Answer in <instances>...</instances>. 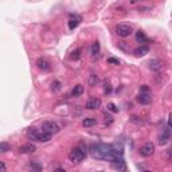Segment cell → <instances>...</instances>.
<instances>
[{"label":"cell","instance_id":"cell-1","mask_svg":"<svg viewBox=\"0 0 172 172\" xmlns=\"http://www.w3.org/2000/svg\"><path fill=\"white\" fill-rule=\"evenodd\" d=\"M89 152L93 159L97 160H106L110 163H117L122 162V151H118L113 145H106V144H93L90 145Z\"/></svg>","mask_w":172,"mask_h":172},{"label":"cell","instance_id":"cell-2","mask_svg":"<svg viewBox=\"0 0 172 172\" xmlns=\"http://www.w3.org/2000/svg\"><path fill=\"white\" fill-rule=\"evenodd\" d=\"M86 157V149L82 147H75L74 149H71V152L69 153V159L73 164H78L83 162V159Z\"/></svg>","mask_w":172,"mask_h":172},{"label":"cell","instance_id":"cell-3","mask_svg":"<svg viewBox=\"0 0 172 172\" xmlns=\"http://www.w3.org/2000/svg\"><path fill=\"white\" fill-rule=\"evenodd\" d=\"M132 26L129 24H125V23H121V24H117L116 26V34L121 38H128L130 34H132Z\"/></svg>","mask_w":172,"mask_h":172},{"label":"cell","instance_id":"cell-4","mask_svg":"<svg viewBox=\"0 0 172 172\" xmlns=\"http://www.w3.org/2000/svg\"><path fill=\"white\" fill-rule=\"evenodd\" d=\"M42 130L46 132V133L54 134V133H58V132L61 130V126L54 121H45V122H42Z\"/></svg>","mask_w":172,"mask_h":172},{"label":"cell","instance_id":"cell-5","mask_svg":"<svg viewBox=\"0 0 172 172\" xmlns=\"http://www.w3.org/2000/svg\"><path fill=\"white\" fill-rule=\"evenodd\" d=\"M153 152H155V144H153V142H145V144L140 148V155L144 157L152 156Z\"/></svg>","mask_w":172,"mask_h":172},{"label":"cell","instance_id":"cell-6","mask_svg":"<svg viewBox=\"0 0 172 172\" xmlns=\"http://www.w3.org/2000/svg\"><path fill=\"white\" fill-rule=\"evenodd\" d=\"M36 66H38V69H41L43 71H49L51 69L50 62L47 61L46 58H38V59H36Z\"/></svg>","mask_w":172,"mask_h":172},{"label":"cell","instance_id":"cell-7","mask_svg":"<svg viewBox=\"0 0 172 172\" xmlns=\"http://www.w3.org/2000/svg\"><path fill=\"white\" fill-rule=\"evenodd\" d=\"M168 141H170V124L167 125L166 130L159 136V144L160 145H166V144H168Z\"/></svg>","mask_w":172,"mask_h":172},{"label":"cell","instance_id":"cell-8","mask_svg":"<svg viewBox=\"0 0 172 172\" xmlns=\"http://www.w3.org/2000/svg\"><path fill=\"white\" fill-rule=\"evenodd\" d=\"M137 101L140 102V104H142V105L151 104V101H152L151 93H142V91H140V94L137 96Z\"/></svg>","mask_w":172,"mask_h":172},{"label":"cell","instance_id":"cell-9","mask_svg":"<svg viewBox=\"0 0 172 172\" xmlns=\"http://www.w3.org/2000/svg\"><path fill=\"white\" fill-rule=\"evenodd\" d=\"M148 51H149V47H148L147 45H141L140 47H137V49L133 50V55L137 57V58H140V57L147 55Z\"/></svg>","mask_w":172,"mask_h":172},{"label":"cell","instance_id":"cell-10","mask_svg":"<svg viewBox=\"0 0 172 172\" xmlns=\"http://www.w3.org/2000/svg\"><path fill=\"white\" fill-rule=\"evenodd\" d=\"M100 106H101L100 98H90V100L86 102V109H89V110H94V109H98Z\"/></svg>","mask_w":172,"mask_h":172},{"label":"cell","instance_id":"cell-11","mask_svg":"<svg viewBox=\"0 0 172 172\" xmlns=\"http://www.w3.org/2000/svg\"><path fill=\"white\" fill-rule=\"evenodd\" d=\"M81 20H82L81 16H78V15H71V16H70V20H69V28H70V30H74L75 27H78V26H79Z\"/></svg>","mask_w":172,"mask_h":172},{"label":"cell","instance_id":"cell-12","mask_svg":"<svg viewBox=\"0 0 172 172\" xmlns=\"http://www.w3.org/2000/svg\"><path fill=\"white\" fill-rule=\"evenodd\" d=\"M36 151V147L32 142H28V144H24V145H22V147L19 148V152L20 153H32V152H35Z\"/></svg>","mask_w":172,"mask_h":172},{"label":"cell","instance_id":"cell-13","mask_svg":"<svg viewBox=\"0 0 172 172\" xmlns=\"http://www.w3.org/2000/svg\"><path fill=\"white\" fill-rule=\"evenodd\" d=\"M39 133H41V132H38L35 128H30L27 132V137L32 141H39Z\"/></svg>","mask_w":172,"mask_h":172},{"label":"cell","instance_id":"cell-14","mask_svg":"<svg viewBox=\"0 0 172 172\" xmlns=\"http://www.w3.org/2000/svg\"><path fill=\"white\" fill-rule=\"evenodd\" d=\"M148 66H149V69H151V70L156 71V70H160V69H162L163 63H162V61H160V59H152V61H149Z\"/></svg>","mask_w":172,"mask_h":172},{"label":"cell","instance_id":"cell-15","mask_svg":"<svg viewBox=\"0 0 172 172\" xmlns=\"http://www.w3.org/2000/svg\"><path fill=\"white\" fill-rule=\"evenodd\" d=\"M136 41L140 43V45H145V43L148 42V38H147V35L144 34V31H140L138 30L136 32Z\"/></svg>","mask_w":172,"mask_h":172},{"label":"cell","instance_id":"cell-16","mask_svg":"<svg viewBox=\"0 0 172 172\" xmlns=\"http://www.w3.org/2000/svg\"><path fill=\"white\" fill-rule=\"evenodd\" d=\"M82 94H83V86L82 85H77V86L73 87L70 96L71 97H79V96H82Z\"/></svg>","mask_w":172,"mask_h":172},{"label":"cell","instance_id":"cell-17","mask_svg":"<svg viewBox=\"0 0 172 172\" xmlns=\"http://www.w3.org/2000/svg\"><path fill=\"white\" fill-rule=\"evenodd\" d=\"M100 50H101V46H100V42H93L91 43V55L93 57H97L98 54H100Z\"/></svg>","mask_w":172,"mask_h":172},{"label":"cell","instance_id":"cell-18","mask_svg":"<svg viewBox=\"0 0 172 172\" xmlns=\"http://www.w3.org/2000/svg\"><path fill=\"white\" fill-rule=\"evenodd\" d=\"M98 82H100V78H98V75L97 74H90L89 79H87V83H89V86L94 87V86L98 85Z\"/></svg>","mask_w":172,"mask_h":172},{"label":"cell","instance_id":"cell-19","mask_svg":"<svg viewBox=\"0 0 172 172\" xmlns=\"http://www.w3.org/2000/svg\"><path fill=\"white\" fill-rule=\"evenodd\" d=\"M112 167L114 168V170H118V171H124L125 170V162H117V163H112Z\"/></svg>","mask_w":172,"mask_h":172},{"label":"cell","instance_id":"cell-20","mask_svg":"<svg viewBox=\"0 0 172 172\" xmlns=\"http://www.w3.org/2000/svg\"><path fill=\"white\" fill-rule=\"evenodd\" d=\"M94 124H96V120H94L93 117H87V118H85V120L82 121V125H83V126H86V128L93 126Z\"/></svg>","mask_w":172,"mask_h":172},{"label":"cell","instance_id":"cell-21","mask_svg":"<svg viewBox=\"0 0 172 172\" xmlns=\"http://www.w3.org/2000/svg\"><path fill=\"white\" fill-rule=\"evenodd\" d=\"M81 53H82V50L78 47V49H75V50L70 54V58H71L73 61H74V59H75V61H77V59H79V57H81Z\"/></svg>","mask_w":172,"mask_h":172},{"label":"cell","instance_id":"cell-22","mask_svg":"<svg viewBox=\"0 0 172 172\" xmlns=\"http://www.w3.org/2000/svg\"><path fill=\"white\" fill-rule=\"evenodd\" d=\"M51 89H53L54 91H58V90H61V82L59 81H54L53 83H51Z\"/></svg>","mask_w":172,"mask_h":172},{"label":"cell","instance_id":"cell-23","mask_svg":"<svg viewBox=\"0 0 172 172\" xmlns=\"http://www.w3.org/2000/svg\"><path fill=\"white\" fill-rule=\"evenodd\" d=\"M10 151V145L7 142H0V152H8Z\"/></svg>","mask_w":172,"mask_h":172},{"label":"cell","instance_id":"cell-24","mask_svg":"<svg viewBox=\"0 0 172 172\" xmlns=\"http://www.w3.org/2000/svg\"><path fill=\"white\" fill-rule=\"evenodd\" d=\"M108 110H110L113 113H117V112H118V108H117L114 104H112V102H110V104H108Z\"/></svg>","mask_w":172,"mask_h":172},{"label":"cell","instance_id":"cell-25","mask_svg":"<svg viewBox=\"0 0 172 172\" xmlns=\"http://www.w3.org/2000/svg\"><path fill=\"white\" fill-rule=\"evenodd\" d=\"M30 168H32V170H35V171H42V166L38 164V163H31Z\"/></svg>","mask_w":172,"mask_h":172},{"label":"cell","instance_id":"cell-26","mask_svg":"<svg viewBox=\"0 0 172 172\" xmlns=\"http://www.w3.org/2000/svg\"><path fill=\"white\" fill-rule=\"evenodd\" d=\"M108 63H110V65H120V61L117 59V58L110 57V58H108Z\"/></svg>","mask_w":172,"mask_h":172},{"label":"cell","instance_id":"cell-27","mask_svg":"<svg viewBox=\"0 0 172 172\" xmlns=\"http://www.w3.org/2000/svg\"><path fill=\"white\" fill-rule=\"evenodd\" d=\"M105 122L106 124H112L113 122V117L110 114H108V113H105Z\"/></svg>","mask_w":172,"mask_h":172},{"label":"cell","instance_id":"cell-28","mask_svg":"<svg viewBox=\"0 0 172 172\" xmlns=\"http://www.w3.org/2000/svg\"><path fill=\"white\" fill-rule=\"evenodd\" d=\"M140 91H142V93H151V89H149L147 85H142L140 87Z\"/></svg>","mask_w":172,"mask_h":172},{"label":"cell","instance_id":"cell-29","mask_svg":"<svg viewBox=\"0 0 172 172\" xmlns=\"http://www.w3.org/2000/svg\"><path fill=\"white\" fill-rule=\"evenodd\" d=\"M7 170V167H6V164L4 163H2L0 162V172H3V171H6Z\"/></svg>","mask_w":172,"mask_h":172},{"label":"cell","instance_id":"cell-30","mask_svg":"<svg viewBox=\"0 0 172 172\" xmlns=\"http://www.w3.org/2000/svg\"><path fill=\"white\" fill-rule=\"evenodd\" d=\"M110 86H109V85H106V87H105V93H110Z\"/></svg>","mask_w":172,"mask_h":172}]
</instances>
